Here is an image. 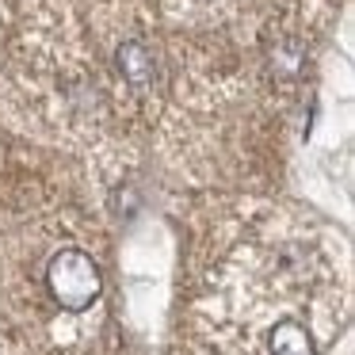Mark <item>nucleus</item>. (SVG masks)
Wrapping results in <instances>:
<instances>
[{
  "label": "nucleus",
  "instance_id": "nucleus-1",
  "mask_svg": "<svg viewBox=\"0 0 355 355\" xmlns=\"http://www.w3.org/2000/svg\"><path fill=\"white\" fill-rule=\"evenodd\" d=\"M46 286H50V294H54V302L62 309L80 313V309H88L100 298L103 279H100V268H96V260L88 252H80V248H62L46 268Z\"/></svg>",
  "mask_w": 355,
  "mask_h": 355
},
{
  "label": "nucleus",
  "instance_id": "nucleus-2",
  "mask_svg": "<svg viewBox=\"0 0 355 355\" xmlns=\"http://www.w3.org/2000/svg\"><path fill=\"white\" fill-rule=\"evenodd\" d=\"M263 344H268V355H317L321 352L313 329L306 321H298V317L275 321L268 329V336H263Z\"/></svg>",
  "mask_w": 355,
  "mask_h": 355
},
{
  "label": "nucleus",
  "instance_id": "nucleus-3",
  "mask_svg": "<svg viewBox=\"0 0 355 355\" xmlns=\"http://www.w3.org/2000/svg\"><path fill=\"white\" fill-rule=\"evenodd\" d=\"M115 62H119L123 80L130 88H138V92H146V88L157 80V58H153V50H149L141 39H126L123 46L115 50Z\"/></svg>",
  "mask_w": 355,
  "mask_h": 355
}]
</instances>
